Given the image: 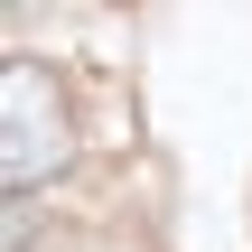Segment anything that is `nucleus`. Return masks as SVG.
<instances>
[{"label":"nucleus","instance_id":"f257e3e1","mask_svg":"<svg viewBox=\"0 0 252 252\" xmlns=\"http://www.w3.org/2000/svg\"><path fill=\"white\" fill-rule=\"evenodd\" d=\"M65 150H75V131H65V84H56L37 56H9V65H0V187L28 196L37 178L65 168Z\"/></svg>","mask_w":252,"mask_h":252}]
</instances>
